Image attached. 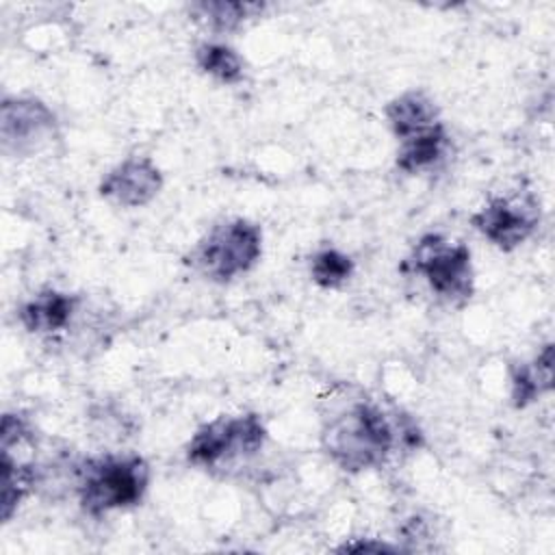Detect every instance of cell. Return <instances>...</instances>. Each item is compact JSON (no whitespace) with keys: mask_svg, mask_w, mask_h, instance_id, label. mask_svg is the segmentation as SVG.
<instances>
[{"mask_svg":"<svg viewBox=\"0 0 555 555\" xmlns=\"http://www.w3.org/2000/svg\"><path fill=\"white\" fill-rule=\"evenodd\" d=\"M147 479V464L137 455L87 462L78 488L80 505L93 516L134 505L145 494Z\"/></svg>","mask_w":555,"mask_h":555,"instance_id":"2","label":"cell"},{"mask_svg":"<svg viewBox=\"0 0 555 555\" xmlns=\"http://www.w3.org/2000/svg\"><path fill=\"white\" fill-rule=\"evenodd\" d=\"M199 11V17H206V22L219 30H230L238 26L249 11H256V4H243V2H202L195 7Z\"/></svg>","mask_w":555,"mask_h":555,"instance_id":"16","label":"cell"},{"mask_svg":"<svg viewBox=\"0 0 555 555\" xmlns=\"http://www.w3.org/2000/svg\"><path fill=\"white\" fill-rule=\"evenodd\" d=\"M195 61L202 72L210 74L221 82H238L243 78V61L241 56L223 46V43H204L195 52Z\"/></svg>","mask_w":555,"mask_h":555,"instance_id":"13","label":"cell"},{"mask_svg":"<svg viewBox=\"0 0 555 555\" xmlns=\"http://www.w3.org/2000/svg\"><path fill=\"white\" fill-rule=\"evenodd\" d=\"M444 150L447 132L442 124H436L429 130L401 141V147L397 152V167L408 173H418L434 167L444 156Z\"/></svg>","mask_w":555,"mask_h":555,"instance_id":"11","label":"cell"},{"mask_svg":"<svg viewBox=\"0 0 555 555\" xmlns=\"http://www.w3.org/2000/svg\"><path fill=\"white\" fill-rule=\"evenodd\" d=\"M395 444L386 414L371 403H356L323 429L325 453L345 470H364L384 464Z\"/></svg>","mask_w":555,"mask_h":555,"instance_id":"1","label":"cell"},{"mask_svg":"<svg viewBox=\"0 0 555 555\" xmlns=\"http://www.w3.org/2000/svg\"><path fill=\"white\" fill-rule=\"evenodd\" d=\"M264 438L267 429L256 414L221 416L195 431L186 455L193 464L217 466L241 455H254L264 444Z\"/></svg>","mask_w":555,"mask_h":555,"instance_id":"5","label":"cell"},{"mask_svg":"<svg viewBox=\"0 0 555 555\" xmlns=\"http://www.w3.org/2000/svg\"><path fill=\"white\" fill-rule=\"evenodd\" d=\"M540 221V206L531 195L496 197L473 215V225L501 249H514L531 236Z\"/></svg>","mask_w":555,"mask_h":555,"instance_id":"6","label":"cell"},{"mask_svg":"<svg viewBox=\"0 0 555 555\" xmlns=\"http://www.w3.org/2000/svg\"><path fill=\"white\" fill-rule=\"evenodd\" d=\"M386 117L395 137L401 141L440 124L434 102L421 91H408L395 98L386 106Z\"/></svg>","mask_w":555,"mask_h":555,"instance_id":"9","label":"cell"},{"mask_svg":"<svg viewBox=\"0 0 555 555\" xmlns=\"http://www.w3.org/2000/svg\"><path fill=\"white\" fill-rule=\"evenodd\" d=\"M258 225L245 219H232L215 225L193 249V267L215 282H230L249 271L262 251Z\"/></svg>","mask_w":555,"mask_h":555,"instance_id":"3","label":"cell"},{"mask_svg":"<svg viewBox=\"0 0 555 555\" xmlns=\"http://www.w3.org/2000/svg\"><path fill=\"white\" fill-rule=\"evenodd\" d=\"M74 299L59 291H43L20 308V321L28 332H56L69 323Z\"/></svg>","mask_w":555,"mask_h":555,"instance_id":"10","label":"cell"},{"mask_svg":"<svg viewBox=\"0 0 555 555\" xmlns=\"http://www.w3.org/2000/svg\"><path fill=\"white\" fill-rule=\"evenodd\" d=\"M310 273L319 286L338 288L351 278L353 262L349 256H345L336 249H323V251L314 254V258L310 262Z\"/></svg>","mask_w":555,"mask_h":555,"instance_id":"15","label":"cell"},{"mask_svg":"<svg viewBox=\"0 0 555 555\" xmlns=\"http://www.w3.org/2000/svg\"><path fill=\"white\" fill-rule=\"evenodd\" d=\"M408 264L427 280L438 297L451 304H462L473 293L470 251L462 243L447 241L440 234H427L416 243Z\"/></svg>","mask_w":555,"mask_h":555,"instance_id":"4","label":"cell"},{"mask_svg":"<svg viewBox=\"0 0 555 555\" xmlns=\"http://www.w3.org/2000/svg\"><path fill=\"white\" fill-rule=\"evenodd\" d=\"M160 186V171L150 158H128L104 176L100 193L121 206L134 208L154 199Z\"/></svg>","mask_w":555,"mask_h":555,"instance_id":"8","label":"cell"},{"mask_svg":"<svg viewBox=\"0 0 555 555\" xmlns=\"http://www.w3.org/2000/svg\"><path fill=\"white\" fill-rule=\"evenodd\" d=\"M35 475L28 466H20L17 462L11 460L9 453H2V520H9L28 488L33 486Z\"/></svg>","mask_w":555,"mask_h":555,"instance_id":"14","label":"cell"},{"mask_svg":"<svg viewBox=\"0 0 555 555\" xmlns=\"http://www.w3.org/2000/svg\"><path fill=\"white\" fill-rule=\"evenodd\" d=\"M553 382V347L546 345L544 351L531 362L522 364L514 375L512 399L516 408H525L533 399H538L544 390L551 388Z\"/></svg>","mask_w":555,"mask_h":555,"instance_id":"12","label":"cell"},{"mask_svg":"<svg viewBox=\"0 0 555 555\" xmlns=\"http://www.w3.org/2000/svg\"><path fill=\"white\" fill-rule=\"evenodd\" d=\"M54 128L52 111L39 100L2 102V145L15 154H26L43 143Z\"/></svg>","mask_w":555,"mask_h":555,"instance_id":"7","label":"cell"}]
</instances>
